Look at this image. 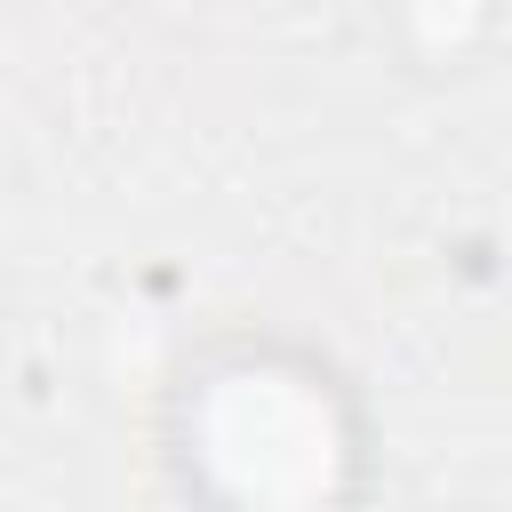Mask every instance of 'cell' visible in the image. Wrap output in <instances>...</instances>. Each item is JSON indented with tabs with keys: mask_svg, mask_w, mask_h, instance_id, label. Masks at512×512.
Masks as SVG:
<instances>
[{
	"mask_svg": "<svg viewBox=\"0 0 512 512\" xmlns=\"http://www.w3.org/2000/svg\"><path fill=\"white\" fill-rule=\"evenodd\" d=\"M192 456L240 512H312L336 496L344 472V424L336 400L296 368H224L200 392Z\"/></svg>",
	"mask_w": 512,
	"mask_h": 512,
	"instance_id": "1",
	"label": "cell"
}]
</instances>
